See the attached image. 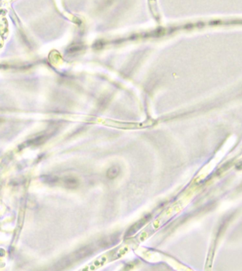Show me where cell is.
I'll use <instances>...</instances> for the list:
<instances>
[{"mask_svg":"<svg viewBox=\"0 0 242 271\" xmlns=\"http://www.w3.org/2000/svg\"><path fill=\"white\" fill-rule=\"evenodd\" d=\"M65 182L67 186L69 188H75L78 186V181L74 178H69Z\"/></svg>","mask_w":242,"mask_h":271,"instance_id":"2","label":"cell"},{"mask_svg":"<svg viewBox=\"0 0 242 271\" xmlns=\"http://www.w3.org/2000/svg\"><path fill=\"white\" fill-rule=\"evenodd\" d=\"M119 173H120V168L117 166H113L108 170L106 175H107L108 178L113 179L118 176Z\"/></svg>","mask_w":242,"mask_h":271,"instance_id":"1","label":"cell"}]
</instances>
